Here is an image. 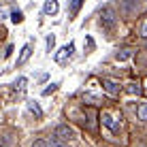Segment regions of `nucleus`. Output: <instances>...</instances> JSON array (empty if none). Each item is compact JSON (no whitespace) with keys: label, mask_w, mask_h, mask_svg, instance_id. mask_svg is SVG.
<instances>
[{"label":"nucleus","mask_w":147,"mask_h":147,"mask_svg":"<svg viewBox=\"0 0 147 147\" xmlns=\"http://www.w3.org/2000/svg\"><path fill=\"white\" fill-rule=\"evenodd\" d=\"M81 7V0H70V15H75Z\"/></svg>","instance_id":"ddd939ff"},{"label":"nucleus","mask_w":147,"mask_h":147,"mask_svg":"<svg viewBox=\"0 0 147 147\" xmlns=\"http://www.w3.org/2000/svg\"><path fill=\"white\" fill-rule=\"evenodd\" d=\"M30 55H32V45H24L22 53H19V58H17V66H24V64L28 62Z\"/></svg>","instance_id":"423d86ee"},{"label":"nucleus","mask_w":147,"mask_h":147,"mask_svg":"<svg viewBox=\"0 0 147 147\" xmlns=\"http://www.w3.org/2000/svg\"><path fill=\"white\" fill-rule=\"evenodd\" d=\"M102 88H105V92H107L109 96H117V94H119V85L115 83V81L105 79V81H102Z\"/></svg>","instance_id":"39448f33"},{"label":"nucleus","mask_w":147,"mask_h":147,"mask_svg":"<svg viewBox=\"0 0 147 147\" xmlns=\"http://www.w3.org/2000/svg\"><path fill=\"white\" fill-rule=\"evenodd\" d=\"M49 145H51V147H64V145H62V141H58L55 136H51V143H49Z\"/></svg>","instance_id":"f3484780"},{"label":"nucleus","mask_w":147,"mask_h":147,"mask_svg":"<svg viewBox=\"0 0 147 147\" xmlns=\"http://www.w3.org/2000/svg\"><path fill=\"white\" fill-rule=\"evenodd\" d=\"M73 51H75V43H68L66 47H62L58 53H55V62L58 64H66V60L73 58Z\"/></svg>","instance_id":"7ed1b4c3"},{"label":"nucleus","mask_w":147,"mask_h":147,"mask_svg":"<svg viewBox=\"0 0 147 147\" xmlns=\"http://www.w3.org/2000/svg\"><path fill=\"white\" fill-rule=\"evenodd\" d=\"M53 136L58 141H70V139H75V130L70 128L68 124H60V126H55Z\"/></svg>","instance_id":"f257e3e1"},{"label":"nucleus","mask_w":147,"mask_h":147,"mask_svg":"<svg viewBox=\"0 0 147 147\" xmlns=\"http://www.w3.org/2000/svg\"><path fill=\"white\" fill-rule=\"evenodd\" d=\"M32 147H49V145L45 143V141H40V139H38V141H34V145H32Z\"/></svg>","instance_id":"a211bd4d"},{"label":"nucleus","mask_w":147,"mask_h":147,"mask_svg":"<svg viewBox=\"0 0 147 147\" xmlns=\"http://www.w3.org/2000/svg\"><path fill=\"white\" fill-rule=\"evenodd\" d=\"M11 22H13V24H22V22H24V13H22V11H13V13H11Z\"/></svg>","instance_id":"9b49d317"},{"label":"nucleus","mask_w":147,"mask_h":147,"mask_svg":"<svg viewBox=\"0 0 147 147\" xmlns=\"http://www.w3.org/2000/svg\"><path fill=\"white\" fill-rule=\"evenodd\" d=\"M136 115H139V119L147 121V102H141L139 109H136Z\"/></svg>","instance_id":"6e6552de"},{"label":"nucleus","mask_w":147,"mask_h":147,"mask_svg":"<svg viewBox=\"0 0 147 147\" xmlns=\"http://www.w3.org/2000/svg\"><path fill=\"white\" fill-rule=\"evenodd\" d=\"M53 45H55V36H53V34H49V36H47V51H51Z\"/></svg>","instance_id":"4468645a"},{"label":"nucleus","mask_w":147,"mask_h":147,"mask_svg":"<svg viewBox=\"0 0 147 147\" xmlns=\"http://www.w3.org/2000/svg\"><path fill=\"white\" fill-rule=\"evenodd\" d=\"M126 92H128V94H136V96H139L141 92H143V90H141V85H136V83H128V85H126Z\"/></svg>","instance_id":"1a4fd4ad"},{"label":"nucleus","mask_w":147,"mask_h":147,"mask_svg":"<svg viewBox=\"0 0 147 147\" xmlns=\"http://www.w3.org/2000/svg\"><path fill=\"white\" fill-rule=\"evenodd\" d=\"M4 17V9H2V4H0V19Z\"/></svg>","instance_id":"6ab92c4d"},{"label":"nucleus","mask_w":147,"mask_h":147,"mask_svg":"<svg viewBox=\"0 0 147 147\" xmlns=\"http://www.w3.org/2000/svg\"><path fill=\"white\" fill-rule=\"evenodd\" d=\"M100 24H102V28H107V30H113V28H115L117 17H115L113 9H105V11L100 13Z\"/></svg>","instance_id":"f03ea898"},{"label":"nucleus","mask_w":147,"mask_h":147,"mask_svg":"<svg viewBox=\"0 0 147 147\" xmlns=\"http://www.w3.org/2000/svg\"><path fill=\"white\" fill-rule=\"evenodd\" d=\"M130 55H132V51H130V49H124V51H117V53H115V60H128Z\"/></svg>","instance_id":"f8f14e48"},{"label":"nucleus","mask_w":147,"mask_h":147,"mask_svg":"<svg viewBox=\"0 0 147 147\" xmlns=\"http://www.w3.org/2000/svg\"><path fill=\"white\" fill-rule=\"evenodd\" d=\"M139 32H141V36H143V38H147V19H143V24H141V30H139Z\"/></svg>","instance_id":"dca6fc26"},{"label":"nucleus","mask_w":147,"mask_h":147,"mask_svg":"<svg viewBox=\"0 0 147 147\" xmlns=\"http://www.w3.org/2000/svg\"><path fill=\"white\" fill-rule=\"evenodd\" d=\"M58 2H55V0H47V2H45L43 4V13L45 15H55V13H58Z\"/></svg>","instance_id":"0eeeda50"},{"label":"nucleus","mask_w":147,"mask_h":147,"mask_svg":"<svg viewBox=\"0 0 147 147\" xmlns=\"http://www.w3.org/2000/svg\"><path fill=\"white\" fill-rule=\"evenodd\" d=\"M55 90H58V83H51L49 88H45V90H43V94H45V96H49L51 92H55Z\"/></svg>","instance_id":"2eb2a0df"},{"label":"nucleus","mask_w":147,"mask_h":147,"mask_svg":"<svg viewBox=\"0 0 147 147\" xmlns=\"http://www.w3.org/2000/svg\"><path fill=\"white\" fill-rule=\"evenodd\" d=\"M28 111H30V113H34L36 117H40V115H43V111H40V107H38L36 102H28Z\"/></svg>","instance_id":"9d476101"},{"label":"nucleus","mask_w":147,"mask_h":147,"mask_svg":"<svg viewBox=\"0 0 147 147\" xmlns=\"http://www.w3.org/2000/svg\"><path fill=\"white\" fill-rule=\"evenodd\" d=\"M100 119H102V124L107 126V128H109L113 134H117V132H119V124H117V121H115L113 117H111L109 113H102V115H100Z\"/></svg>","instance_id":"20e7f679"}]
</instances>
